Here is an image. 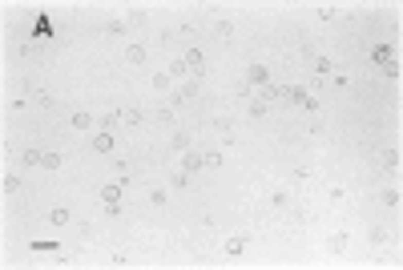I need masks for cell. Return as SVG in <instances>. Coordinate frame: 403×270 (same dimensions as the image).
<instances>
[{
    "label": "cell",
    "mask_w": 403,
    "mask_h": 270,
    "mask_svg": "<svg viewBox=\"0 0 403 270\" xmlns=\"http://www.w3.org/2000/svg\"><path fill=\"white\" fill-rule=\"evenodd\" d=\"M21 161H24V166H41V161H45V153H41V149H24Z\"/></svg>",
    "instance_id": "e0dca14e"
},
{
    "label": "cell",
    "mask_w": 403,
    "mask_h": 270,
    "mask_svg": "<svg viewBox=\"0 0 403 270\" xmlns=\"http://www.w3.org/2000/svg\"><path fill=\"white\" fill-rule=\"evenodd\" d=\"M169 81H173V77H169V73H157V77H153V81H149V85H153L157 93H166V89H169Z\"/></svg>",
    "instance_id": "44dd1931"
},
{
    "label": "cell",
    "mask_w": 403,
    "mask_h": 270,
    "mask_svg": "<svg viewBox=\"0 0 403 270\" xmlns=\"http://www.w3.org/2000/svg\"><path fill=\"white\" fill-rule=\"evenodd\" d=\"M21 190V177L16 173H4V194H16Z\"/></svg>",
    "instance_id": "603a6c76"
},
{
    "label": "cell",
    "mask_w": 403,
    "mask_h": 270,
    "mask_svg": "<svg viewBox=\"0 0 403 270\" xmlns=\"http://www.w3.org/2000/svg\"><path fill=\"white\" fill-rule=\"evenodd\" d=\"M186 65H190V73H202V69H206V57L194 49V52H186Z\"/></svg>",
    "instance_id": "9c48e42d"
},
{
    "label": "cell",
    "mask_w": 403,
    "mask_h": 270,
    "mask_svg": "<svg viewBox=\"0 0 403 270\" xmlns=\"http://www.w3.org/2000/svg\"><path fill=\"white\" fill-rule=\"evenodd\" d=\"M93 149H97V153H109V149H113V137H109V129H101V133L93 137Z\"/></svg>",
    "instance_id": "52a82bcc"
},
{
    "label": "cell",
    "mask_w": 403,
    "mask_h": 270,
    "mask_svg": "<svg viewBox=\"0 0 403 270\" xmlns=\"http://www.w3.org/2000/svg\"><path fill=\"white\" fill-rule=\"evenodd\" d=\"M399 161H403L399 149H383V153H379V166H383V170H399Z\"/></svg>",
    "instance_id": "7a4b0ae2"
},
{
    "label": "cell",
    "mask_w": 403,
    "mask_h": 270,
    "mask_svg": "<svg viewBox=\"0 0 403 270\" xmlns=\"http://www.w3.org/2000/svg\"><path fill=\"white\" fill-rule=\"evenodd\" d=\"M169 77L178 81V77H190V65H186V57L182 61H169Z\"/></svg>",
    "instance_id": "7c38bea8"
},
{
    "label": "cell",
    "mask_w": 403,
    "mask_h": 270,
    "mask_svg": "<svg viewBox=\"0 0 403 270\" xmlns=\"http://www.w3.org/2000/svg\"><path fill=\"white\" fill-rule=\"evenodd\" d=\"M206 166H210V170H218V166H222V153H218V149H210V153H206Z\"/></svg>",
    "instance_id": "f546056e"
},
{
    "label": "cell",
    "mask_w": 403,
    "mask_h": 270,
    "mask_svg": "<svg viewBox=\"0 0 403 270\" xmlns=\"http://www.w3.org/2000/svg\"><path fill=\"white\" fill-rule=\"evenodd\" d=\"M157 121H162V125H173V109H169V105H166V109H157Z\"/></svg>",
    "instance_id": "4dcf8cb0"
},
{
    "label": "cell",
    "mask_w": 403,
    "mask_h": 270,
    "mask_svg": "<svg viewBox=\"0 0 403 270\" xmlns=\"http://www.w3.org/2000/svg\"><path fill=\"white\" fill-rule=\"evenodd\" d=\"M121 197V186H105V190H101V202H117Z\"/></svg>",
    "instance_id": "d4e9b609"
},
{
    "label": "cell",
    "mask_w": 403,
    "mask_h": 270,
    "mask_svg": "<svg viewBox=\"0 0 403 270\" xmlns=\"http://www.w3.org/2000/svg\"><path fill=\"white\" fill-rule=\"evenodd\" d=\"M270 206H274V210L290 206V194H286V190H274V194H270Z\"/></svg>",
    "instance_id": "d6986e66"
},
{
    "label": "cell",
    "mask_w": 403,
    "mask_h": 270,
    "mask_svg": "<svg viewBox=\"0 0 403 270\" xmlns=\"http://www.w3.org/2000/svg\"><path fill=\"white\" fill-rule=\"evenodd\" d=\"M367 238H371L375 246H383V242H391V230H387V226H371V230H367Z\"/></svg>",
    "instance_id": "8992f818"
},
{
    "label": "cell",
    "mask_w": 403,
    "mask_h": 270,
    "mask_svg": "<svg viewBox=\"0 0 403 270\" xmlns=\"http://www.w3.org/2000/svg\"><path fill=\"white\" fill-rule=\"evenodd\" d=\"M327 250H331V254H343V250H347V234H331V238H327Z\"/></svg>",
    "instance_id": "30bf717a"
},
{
    "label": "cell",
    "mask_w": 403,
    "mask_h": 270,
    "mask_svg": "<svg viewBox=\"0 0 403 270\" xmlns=\"http://www.w3.org/2000/svg\"><path fill=\"white\" fill-rule=\"evenodd\" d=\"M169 146H173V149H190V133H173Z\"/></svg>",
    "instance_id": "cb8c5ba5"
},
{
    "label": "cell",
    "mask_w": 403,
    "mask_h": 270,
    "mask_svg": "<svg viewBox=\"0 0 403 270\" xmlns=\"http://www.w3.org/2000/svg\"><path fill=\"white\" fill-rule=\"evenodd\" d=\"M48 222H52V226H69V210H65V206L48 210Z\"/></svg>",
    "instance_id": "4fadbf2b"
},
{
    "label": "cell",
    "mask_w": 403,
    "mask_h": 270,
    "mask_svg": "<svg viewBox=\"0 0 403 270\" xmlns=\"http://www.w3.org/2000/svg\"><path fill=\"white\" fill-rule=\"evenodd\" d=\"M121 121H125V125H142L145 113H142V109H121Z\"/></svg>",
    "instance_id": "5bb4252c"
},
{
    "label": "cell",
    "mask_w": 403,
    "mask_h": 270,
    "mask_svg": "<svg viewBox=\"0 0 403 270\" xmlns=\"http://www.w3.org/2000/svg\"><path fill=\"white\" fill-rule=\"evenodd\" d=\"M314 73H335V65L327 57H314Z\"/></svg>",
    "instance_id": "484cf974"
},
{
    "label": "cell",
    "mask_w": 403,
    "mask_h": 270,
    "mask_svg": "<svg viewBox=\"0 0 403 270\" xmlns=\"http://www.w3.org/2000/svg\"><path fill=\"white\" fill-rule=\"evenodd\" d=\"M283 97V93H278V89H274V85H262V93H258V101H266V105H270V101H278Z\"/></svg>",
    "instance_id": "7402d4cb"
},
{
    "label": "cell",
    "mask_w": 403,
    "mask_h": 270,
    "mask_svg": "<svg viewBox=\"0 0 403 270\" xmlns=\"http://www.w3.org/2000/svg\"><path fill=\"white\" fill-rule=\"evenodd\" d=\"M125 21H129V25H137V28H142L145 21H149V16H145V8H129V12H125Z\"/></svg>",
    "instance_id": "ac0fdd59"
},
{
    "label": "cell",
    "mask_w": 403,
    "mask_h": 270,
    "mask_svg": "<svg viewBox=\"0 0 403 270\" xmlns=\"http://www.w3.org/2000/svg\"><path fill=\"white\" fill-rule=\"evenodd\" d=\"M379 202L387 206V210H395V206H399L403 197H399V190H383V194H379Z\"/></svg>",
    "instance_id": "2e32d148"
},
{
    "label": "cell",
    "mask_w": 403,
    "mask_h": 270,
    "mask_svg": "<svg viewBox=\"0 0 403 270\" xmlns=\"http://www.w3.org/2000/svg\"><path fill=\"white\" fill-rule=\"evenodd\" d=\"M89 125H93V113L89 109H77L73 113V129H89Z\"/></svg>",
    "instance_id": "ba28073f"
},
{
    "label": "cell",
    "mask_w": 403,
    "mask_h": 270,
    "mask_svg": "<svg viewBox=\"0 0 403 270\" xmlns=\"http://www.w3.org/2000/svg\"><path fill=\"white\" fill-rule=\"evenodd\" d=\"M32 101H37V105H41V109H48V105H52V97H48L45 89H37V97H32Z\"/></svg>",
    "instance_id": "1f68e13d"
},
{
    "label": "cell",
    "mask_w": 403,
    "mask_h": 270,
    "mask_svg": "<svg viewBox=\"0 0 403 270\" xmlns=\"http://www.w3.org/2000/svg\"><path fill=\"white\" fill-rule=\"evenodd\" d=\"M41 166H45V170H61V166H65V157H61V153H45V161H41Z\"/></svg>",
    "instance_id": "ffe728a7"
},
{
    "label": "cell",
    "mask_w": 403,
    "mask_h": 270,
    "mask_svg": "<svg viewBox=\"0 0 403 270\" xmlns=\"http://www.w3.org/2000/svg\"><path fill=\"white\" fill-rule=\"evenodd\" d=\"M169 186H173V190H186V186H190V173H186V170H173V173H169Z\"/></svg>",
    "instance_id": "8fae6325"
},
{
    "label": "cell",
    "mask_w": 403,
    "mask_h": 270,
    "mask_svg": "<svg viewBox=\"0 0 403 270\" xmlns=\"http://www.w3.org/2000/svg\"><path fill=\"white\" fill-rule=\"evenodd\" d=\"M246 238H226V254H230V258H242V254H246Z\"/></svg>",
    "instance_id": "5b68a950"
},
{
    "label": "cell",
    "mask_w": 403,
    "mask_h": 270,
    "mask_svg": "<svg viewBox=\"0 0 403 270\" xmlns=\"http://www.w3.org/2000/svg\"><path fill=\"white\" fill-rule=\"evenodd\" d=\"M105 32H109V37H121V32H125V21H109V25H105Z\"/></svg>",
    "instance_id": "83f0119b"
},
{
    "label": "cell",
    "mask_w": 403,
    "mask_h": 270,
    "mask_svg": "<svg viewBox=\"0 0 403 270\" xmlns=\"http://www.w3.org/2000/svg\"><path fill=\"white\" fill-rule=\"evenodd\" d=\"M125 61L129 65H145V45H125Z\"/></svg>",
    "instance_id": "277c9868"
},
{
    "label": "cell",
    "mask_w": 403,
    "mask_h": 270,
    "mask_svg": "<svg viewBox=\"0 0 403 270\" xmlns=\"http://www.w3.org/2000/svg\"><path fill=\"white\" fill-rule=\"evenodd\" d=\"M214 32H218V37H234V25H230V21H218Z\"/></svg>",
    "instance_id": "4316f807"
},
{
    "label": "cell",
    "mask_w": 403,
    "mask_h": 270,
    "mask_svg": "<svg viewBox=\"0 0 403 270\" xmlns=\"http://www.w3.org/2000/svg\"><path fill=\"white\" fill-rule=\"evenodd\" d=\"M149 202H153V206H157V210H162V206H166V202H169V194H166V186H153V190H149Z\"/></svg>",
    "instance_id": "9a60e30c"
},
{
    "label": "cell",
    "mask_w": 403,
    "mask_h": 270,
    "mask_svg": "<svg viewBox=\"0 0 403 270\" xmlns=\"http://www.w3.org/2000/svg\"><path fill=\"white\" fill-rule=\"evenodd\" d=\"M202 161H206L202 153H190V149H186V157H182V170H186V173H198V170H202Z\"/></svg>",
    "instance_id": "3957f363"
},
{
    "label": "cell",
    "mask_w": 403,
    "mask_h": 270,
    "mask_svg": "<svg viewBox=\"0 0 403 270\" xmlns=\"http://www.w3.org/2000/svg\"><path fill=\"white\" fill-rule=\"evenodd\" d=\"M266 65H250V69H246V85H266Z\"/></svg>",
    "instance_id": "6da1fadb"
},
{
    "label": "cell",
    "mask_w": 403,
    "mask_h": 270,
    "mask_svg": "<svg viewBox=\"0 0 403 270\" xmlns=\"http://www.w3.org/2000/svg\"><path fill=\"white\" fill-rule=\"evenodd\" d=\"M266 109H270L266 101H254V105H250V117H266Z\"/></svg>",
    "instance_id": "f1b7e54d"
}]
</instances>
